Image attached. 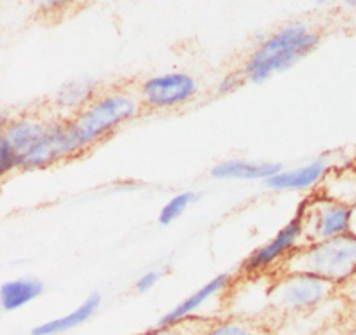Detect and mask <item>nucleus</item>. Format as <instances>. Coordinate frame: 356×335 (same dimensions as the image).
<instances>
[{"instance_id": "f3484780", "label": "nucleus", "mask_w": 356, "mask_h": 335, "mask_svg": "<svg viewBox=\"0 0 356 335\" xmlns=\"http://www.w3.org/2000/svg\"><path fill=\"white\" fill-rule=\"evenodd\" d=\"M19 170V156L9 143L4 133H0V182Z\"/></svg>"}, {"instance_id": "a211bd4d", "label": "nucleus", "mask_w": 356, "mask_h": 335, "mask_svg": "<svg viewBox=\"0 0 356 335\" xmlns=\"http://www.w3.org/2000/svg\"><path fill=\"white\" fill-rule=\"evenodd\" d=\"M26 6L33 9L35 13L44 16L60 15V13L68 11L79 0H23Z\"/></svg>"}, {"instance_id": "423d86ee", "label": "nucleus", "mask_w": 356, "mask_h": 335, "mask_svg": "<svg viewBox=\"0 0 356 335\" xmlns=\"http://www.w3.org/2000/svg\"><path fill=\"white\" fill-rule=\"evenodd\" d=\"M337 290V286L311 275L278 272L271 299L275 307L286 313H307L321 306Z\"/></svg>"}, {"instance_id": "412c9836", "label": "nucleus", "mask_w": 356, "mask_h": 335, "mask_svg": "<svg viewBox=\"0 0 356 335\" xmlns=\"http://www.w3.org/2000/svg\"><path fill=\"white\" fill-rule=\"evenodd\" d=\"M186 323H187V321H184V323L175 325V327H168V328L157 327V325H156L154 328H150V330L143 332V334H140V335H187L186 330H184Z\"/></svg>"}, {"instance_id": "6ab92c4d", "label": "nucleus", "mask_w": 356, "mask_h": 335, "mask_svg": "<svg viewBox=\"0 0 356 335\" xmlns=\"http://www.w3.org/2000/svg\"><path fill=\"white\" fill-rule=\"evenodd\" d=\"M161 278H163V272L157 271V269H150V271L143 272V275L136 279L135 290L138 293L150 292V290H152L154 286L161 281Z\"/></svg>"}, {"instance_id": "7ed1b4c3", "label": "nucleus", "mask_w": 356, "mask_h": 335, "mask_svg": "<svg viewBox=\"0 0 356 335\" xmlns=\"http://www.w3.org/2000/svg\"><path fill=\"white\" fill-rule=\"evenodd\" d=\"M278 272H302L341 288L356 278V232L302 243Z\"/></svg>"}, {"instance_id": "4be33fe9", "label": "nucleus", "mask_w": 356, "mask_h": 335, "mask_svg": "<svg viewBox=\"0 0 356 335\" xmlns=\"http://www.w3.org/2000/svg\"><path fill=\"white\" fill-rule=\"evenodd\" d=\"M13 115H9L6 111H0V133H4V129L8 128V124L11 122Z\"/></svg>"}, {"instance_id": "9b49d317", "label": "nucleus", "mask_w": 356, "mask_h": 335, "mask_svg": "<svg viewBox=\"0 0 356 335\" xmlns=\"http://www.w3.org/2000/svg\"><path fill=\"white\" fill-rule=\"evenodd\" d=\"M102 306V295L100 293H91L89 297H86L84 302L79 304L74 311H70L68 314L63 316L53 318V320H47L44 323L35 325L30 332V335H61L67 334V332L74 330V328L81 327L86 321H89L91 318L97 314V311Z\"/></svg>"}, {"instance_id": "b1692460", "label": "nucleus", "mask_w": 356, "mask_h": 335, "mask_svg": "<svg viewBox=\"0 0 356 335\" xmlns=\"http://www.w3.org/2000/svg\"><path fill=\"white\" fill-rule=\"evenodd\" d=\"M314 2H316V6H325V4H328L330 0H314Z\"/></svg>"}, {"instance_id": "ddd939ff", "label": "nucleus", "mask_w": 356, "mask_h": 335, "mask_svg": "<svg viewBox=\"0 0 356 335\" xmlns=\"http://www.w3.org/2000/svg\"><path fill=\"white\" fill-rule=\"evenodd\" d=\"M44 283L37 278H15L0 285V311H18L39 299Z\"/></svg>"}, {"instance_id": "5701e85b", "label": "nucleus", "mask_w": 356, "mask_h": 335, "mask_svg": "<svg viewBox=\"0 0 356 335\" xmlns=\"http://www.w3.org/2000/svg\"><path fill=\"white\" fill-rule=\"evenodd\" d=\"M341 4L349 11H356V0H341Z\"/></svg>"}, {"instance_id": "6e6552de", "label": "nucleus", "mask_w": 356, "mask_h": 335, "mask_svg": "<svg viewBox=\"0 0 356 335\" xmlns=\"http://www.w3.org/2000/svg\"><path fill=\"white\" fill-rule=\"evenodd\" d=\"M81 156L68 131L67 119L49 121L44 135L33 143L29 152L19 157V170L22 172H35L47 170L72 157Z\"/></svg>"}, {"instance_id": "20e7f679", "label": "nucleus", "mask_w": 356, "mask_h": 335, "mask_svg": "<svg viewBox=\"0 0 356 335\" xmlns=\"http://www.w3.org/2000/svg\"><path fill=\"white\" fill-rule=\"evenodd\" d=\"M304 218V243L323 241L353 231L356 206L316 190L299 204Z\"/></svg>"}, {"instance_id": "f8f14e48", "label": "nucleus", "mask_w": 356, "mask_h": 335, "mask_svg": "<svg viewBox=\"0 0 356 335\" xmlns=\"http://www.w3.org/2000/svg\"><path fill=\"white\" fill-rule=\"evenodd\" d=\"M283 170L282 164L259 163V161L229 159L215 164L210 170V175L217 180H266Z\"/></svg>"}, {"instance_id": "9d476101", "label": "nucleus", "mask_w": 356, "mask_h": 335, "mask_svg": "<svg viewBox=\"0 0 356 335\" xmlns=\"http://www.w3.org/2000/svg\"><path fill=\"white\" fill-rule=\"evenodd\" d=\"M328 172L330 161L327 156H320L296 170H280L264 183L271 190H309L320 186Z\"/></svg>"}, {"instance_id": "4468645a", "label": "nucleus", "mask_w": 356, "mask_h": 335, "mask_svg": "<svg viewBox=\"0 0 356 335\" xmlns=\"http://www.w3.org/2000/svg\"><path fill=\"white\" fill-rule=\"evenodd\" d=\"M97 97V84L93 81L79 79V81L63 84V88L58 91L56 98H54V105L60 111H68L67 117H70Z\"/></svg>"}, {"instance_id": "39448f33", "label": "nucleus", "mask_w": 356, "mask_h": 335, "mask_svg": "<svg viewBox=\"0 0 356 335\" xmlns=\"http://www.w3.org/2000/svg\"><path fill=\"white\" fill-rule=\"evenodd\" d=\"M304 243V218L300 206L289 224L283 225L267 243L255 248L239 265L238 272L246 278L269 275L282 269L286 259Z\"/></svg>"}, {"instance_id": "2eb2a0df", "label": "nucleus", "mask_w": 356, "mask_h": 335, "mask_svg": "<svg viewBox=\"0 0 356 335\" xmlns=\"http://www.w3.org/2000/svg\"><path fill=\"white\" fill-rule=\"evenodd\" d=\"M197 199V194L193 190H184V193H178L164 204L159 210L157 215V222L161 225H171L175 220L182 217L187 210H189L191 204Z\"/></svg>"}, {"instance_id": "1a4fd4ad", "label": "nucleus", "mask_w": 356, "mask_h": 335, "mask_svg": "<svg viewBox=\"0 0 356 335\" xmlns=\"http://www.w3.org/2000/svg\"><path fill=\"white\" fill-rule=\"evenodd\" d=\"M232 279H234V276L229 275V272L215 276L213 279L204 283L201 288H197L196 292H193L189 297H186L182 302H178L173 309L168 311V313L157 321V327L168 328L184 323V321H189V318H193L204 304L210 302L211 299L218 297L220 293H224L225 290L232 285Z\"/></svg>"}, {"instance_id": "f257e3e1", "label": "nucleus", "mask_w": 356, "mask_h": 335, "mask_svg": "<svg viewBox=\"0 0 356 335\" xmlns=\"http://www.w3.org/2000/svg\"><path fill=\"white\" fill-rule=\"evenodd\" d=\"M320 42L321 35L307 23H289L260 40L239 70L246 82L262 84L309 56Z\"/></svg>"}, {"instance_id": "0eeeda50", "label": "nucleus", "mask_w": 356, "mask_h": 335, "mask_svg": "<svg viewBox=\"0 0 356 335\" xmlns=\"http://www.w3.org/2000/svg\"><path fill=\"white\" fill-rule=\"evenodd\" d=\"M197 81L186 72H166L145 79L140 84L138 100L149 111H173L196 98Z\"/></svg>"}, {"instance_id": "aec40b11", "label": "nucleus", "mask_w": 356, "mask_h": 335, "mask_svg": "<svg viewBox=\"0 0 356 335\" xmlns=\"http://www.w3.org/2000/svg\"><path fill=\"white\" fill-rule=\"evenodd\" d=\"M243 82H246V81H245V77H243L241 70H236V72H232V74L225 75V77L222 79L220 84H218L217 91L220 95H229V93H232V91L238 90Z\"/></svg>"}, {"instance_id": "f03ea898", "label": "nucleus", "mask_w": 356, "mask_h": 335, "mask_svg": "<svg viewBox=\"0 0 356 335\" xmlns=\"http://www.w3.org/2000/svg\"><path fill=\"white\" fill-rule=\"evenodd\" d=\"M140 112L142 105L138 98L122 91H114L98 95L86 107L65 119L79 154H84L138 117Z\"/></svg>"}, {"instance_id": "dca6fc26", "label": "nucleus", "mask_w": 356, "mask_h": 335, "mask_svg": "<svg viewBox=\"0 0 356 335\" xmlns=\"http://www.w3.org/2000/svg\"><path fill=\"white\" fill-rule=\"evenodd\" d=\"M196 335H260V332L248 321L224 320L208 323Z\"/></svg>"}]
</instances>
